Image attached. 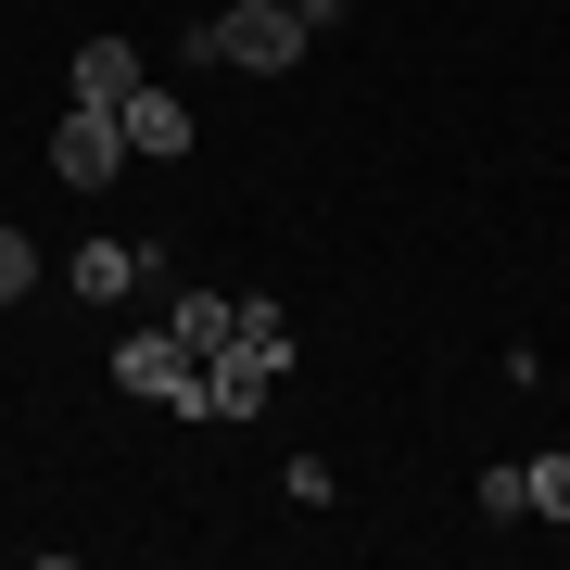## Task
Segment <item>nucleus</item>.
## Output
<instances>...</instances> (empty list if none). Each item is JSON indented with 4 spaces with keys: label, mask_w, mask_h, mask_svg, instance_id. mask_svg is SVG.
<instances>
[{
    "label": "nucleus",
    "mask_w": 570,
    "mask_h": 570,
    "mask_svg": "<svg viewBox=\"0 0 570 570\" xmlns=\"http://www.w3.org/2000/svg\"><path fill=\"white\" fill-rule=\"evenodd\" d=\"M140 77H153V63H140V51H127V39H115V26H102V39H89V51H77V102H89V115H115V102H127V89H140Z\"/></svg>",
    "instance_id": "6"
},
{
    "label": "nucleus",
    "mask_w": 570,
    "mask_h": 570,
    "mask_svg": "<svg viewBox=\"0 0 570 570\" xmlns=\"http://www.w3.org/2000/svg\"><path fill=\"white\" fill-rule=\"evenodd\" d=\"M228 317H242V305H216V292H178V317H165V330H178V355H216V343H228Z\"/></svg>",
    "instance_id": "8"
},
{
    "label": "nucleus",
    "mask_w": 570,
    "mask_h": 570,
    "mask_svg": "<svg viewBox=\"0 0 570 570\" xmlns=\"http://www.w3.org/2000/svg\"><path fill=\"white\" fill-rule=\"evenodd\" d=\"M115 127H127V153H153V165H178L190 140H204V127H190V102H178V89H127V102H115Z\"/></svg>",
    "instance_id": "4"
},
{
    "label": "nucleus",
    "mask_w": 570,
    "mask_h": 570,
    "mask_svg": "<svg viewBox=\"0 0 570 570\" xmlns=\"http://www.w3.org/2000/svg\"><path fill=\"white\" fill-rule=\"evenodd\" d=\"M51 178H63V190H115V178H127V127L77 102V115L51 127Z\"/></svg>",
    "instance_id": "3"
},
{
    "label": "nucleus",
    "mask_w": 570,
    "mask_h": 570,
    "mask_svg": "<svg viewBox=\"0 0 570 570\" xmlns=\"http://www.w3.org/2000/svg\"><path fill=\"white\" fill-rule=\"evenodd\" d=\"M140 279H153V266H140V242H102V228L77 242V292H89V305H115V292H140Z\"/></svg>",
    "instance_id": "7"
},
{
    "label": "nucleus",
    "mask_w": 570,
    "mask_h": 570,
    "mask_svg": "<svg viewBox=\"0 0 570 570\" xmlns=\"http://www.w3.org/2000/svg\"><path fill=\"white\" fill-rule=\"evenodd\" d=\"M482 520H532V482H520V469H508V456H494V469H482Z\"/></svg>",
    "instance_id": "11"
},
{
    "label": "nucleus",
    "mask_w": 570,
    "mask_h": 570,
    "mask_svg": "<svg viewBox=\"0 0 570 570\" xmlns=\"http://www.w3.org/2000/svg\"><path fill=\"white\" fill-rule=\"evenodd\" d=\"M190 367H204V355H178V330H127V343H115V393H140V406H165V393H178Z\"/></svg>",
    "instance_id": "5"
},
{
    "label": "nucleus",
    "mask_w": 570,
    "mask_h": 570,
    "mask_svg": "<svg viewBox=\"0 0 570 570\" xmlns=\"http://www.w3.org/2000/svg\"><path fill=\"white\" fill-rule=\"evenodd\" d=\"M216 63L292 77V63H305V13H292V0H228V13H216Z\"/></svg>",
    "instance_id": "2"
},
{
    "label": "nucleus",
    "mask_w": 570,
    "mask_h": 570,
    "mask_svg": "<svg viewBox=\"0 0 570 570\" xmlns=\"http://www.w3.org/2000/svg\"><path fill=\"white\" fill-rule=\"evenodd\" d=\"M292 367V317L266 305V292H242V317H228V343L204 355V419H254L266 393H279Z\"/></svg>",
    "instance_id": "1"
},
{
    "label": "nucleus",
    "mask_w": 570,
    "mask_h": 570,
    "mask_svg": "<svg viewBox=\"0 0 570 570\" xmlns=\"http://www.w3.org/2000/svg\"><path fill=\"white\" fill-rule=\"evenodd\" d=\"M520 482H532V520L570 532V456H520Z\"/></svg>",
    "instance_id": "9"
},
{
    "label": "nucleus",
    "mask_w": 570,
    "mask_h": 570,
    "mask_svg": "<svg viewBox=\"0 0 570 570\" xmlns=\"http://www.w3.org/2000/svg\"><path fill=\"white\" fill-rule=\"evenodd\" d=\"M26 292H39V242H26V228H0V305H26Z\"/></svg>",
    "instance_id": "10"
}]
</instances>
